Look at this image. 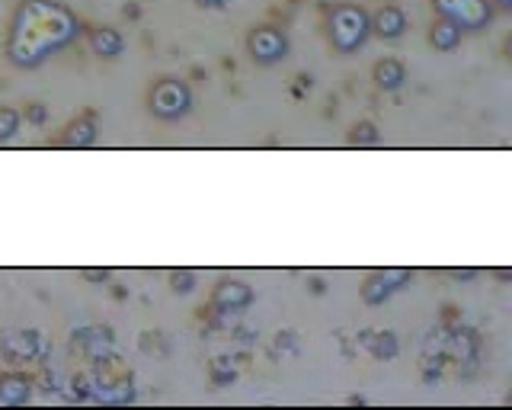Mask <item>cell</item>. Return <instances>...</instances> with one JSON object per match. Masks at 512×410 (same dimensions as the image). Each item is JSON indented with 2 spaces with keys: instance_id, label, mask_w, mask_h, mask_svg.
<instances>
[{
  "instance_id": "cb8c5ba5",
  "label": "cell",
  "mask_w": 512,
  "mask_h": 410,
  "mask_svg": "<svg viewBox=\"0 0 512 410\" xmlns=\"http://www.w3.org/2000/svg\"><path fill=\"white\" fill-rule=\"evenodd\" d=\"M455 276H458V279H471L474 273H471V270H455Z\"/></svg>"
},
{
  "instance_id": "5bb4252c",
  "label": "cell",
  "mask_w": 512,
  "mask_h": 410,
  "mask_svg": "<svg viewBox=\"0 0 512 410\" xmlns=\"http://www.w3.org/2000/svg\"><path fill=\"white\" fill-rule=\"evenodd\" d=\"M372 81H375L378 90H397V87H404V81H407L404 61H397V58H381L378 65L372 68Z\"/></svg>"
},
{
  "instance_id": "30bf717a",
  "label": "cell",
  "mask_w": 512,
  "mask_h": 410,
  "mask_svg": "<svg viewBox=\"0 0 512 410\" xmlns=\"http://www.w3.org/2000/svg\"><path fill=\"white\" fill-rule=\"evenodd\" d=\"M32 388H36V382L26 372H4L0 375V404L20 407L32 398Z\"/></svg>"
},
{
  "instance_id": "9a60e30c",
  "label": "cell",
  "mask_w": 512,
  "mask_h": 410,
  "mask_svg": "<svg viewBox=\"0 0 512 410\" xmlns=\"http://www.w3.org/2000/svg\"><path fill=\"white\" fill-rule=\"evenodd\" d=\"M378 141H381V135H378V125H375V122L362 119V122L352 125L349 145H356V148H372V145H378Z\"/></svg>"
},
{
  "instance_id": "d6986e66",
  "label": "cell",
  "mask_w": 512,
  "mask_h": 410,
  "mask_svg": "<svg viewBox=\"0 0 512 410\" xmlns=\"http://www.w3.org/2000/svg\"><path fill=\"white\" fill-rule=\"evenodd\" d=\"M20 116H23L26 122H32V125H45V119H48V109H45L42 103H29Z\"/></svg>"
},
{
  "instance_id": "ffe728a7",
  "label": "cell",
  "mask_w": 512,
  "mask_h": 410,
  "mask_svg": "<svg viewBox=\"0 0 512 410\" xmlns=\"http://www.w3.org/2000/svg\"><path fill=\"white\" fill-rule=\"evenodd\" d=\"M212 382H215V385H231V382H234V369L228 372V369L221 366V359H215V362H212Z\"/></svg>"
},
{
  "instance_id": "4fadbf2b",
  "label": "cell",
  "mask_w": 512,
  "mask_h": 410,
  "mask_svg": "<svg viewBox=\"0 0 512 410\" xmlns=\"http://www.w3.org/2000/svg\"><path fill=\"white\" fill-rule=\"evenodd\" d=\"M87 39H90L93 55L109 58V61H112V58H119L122 49H125L122 33H119V29H112V26H93L90 33H87Z\"/></svg>"
},
{
  "instance_id": "7402d4cb",
  "label": "cell",
  "mask_w": 512,
  "mask_h": 410,
  "mask_svg": "<svg viewBox=\"0 0 512 410\" xmlns=\"http://www.w3.org/2000/svg\"><path fill=\"white\" fill-rule=\"evenodd\" d=\"M84 276H87L90 282H106V279H109V273H106V270H87Z\"/></svg>"
},
{
  "instance_id": "5b68a950",
  "label": "cell",
  "mask_w": 512,
  "mask_h": 410,
  "mask_svg": "<svg viewBox=\"0 0 512 410\" xmlns=\"http://www.w3.org/2000/svg\"><path fill=\"white\" fill-rule=\"evenodd\" d=\"M247 55L263 68L279 65L288 58V36L276 26H256L247 36Z\"/></svg>"
},
{
  "instance_id": "7c38bea8",
  "label": "cell",
  "mask_w": 512,
  "mask_h": 410,
  "mask_svg": "<svg viewBox=\"0 0 512 410\" xmlns=\"http://www.w3.org/2000/svg\"><path fill=\"white\" fill-rule=\"evenodd\" d=\"M461 36H464V29L455 20L439 17V13H436V20H432V26H429V45H432V49H436V52H455Z\"/></svg>"
},
{
  "instance_id": "9c48e42d",
  "label": "cell",
  "mask_w": 512,
  "mask_h": 410,
  "mask_svg": "<svg viewBox=\"0 0 512 410\" xmlns=\"http://www.w3.org/2000/svg\"><path fill=\"white\" fill-rule=\"evenodd\" d=\"M368 23H372V33L378 39H388V42H394V39H400L407 33V13L400 7H394V4L378 7L372 17H368Z\"/></svg>"
},
{
  "instance_id": "44dd1931",
  "label": "cell",
  "mask_w": 512,
  "mask_h": 410,
  "mask_svg": "<svg viewBox=\"0 0 512 410\" xmlns=\"http://www.w3.org/2000/svg\"><path fill=\"white\" fill-rule=\"evenodd\" d=\"M196 7H202V10H218V7H224L228 0H192Z\"/></svg>"
},
{
  "instance_id": "2e32d148",
  "label": "cell",
  "mask_w": 512,
  "mask_h": 410,
  "mask_svg": "<svg viewBox=\"0 0 512 410\" xmlns=\"http://www.w3.org/2000/svg\"><path fill=\"white\" fill-rule=\"evenodd\" d=\"M365 343H368V350H372L375 359H394L397 356V340H394L391 330H384V334H375V337L365 334Z\"/></svg>"
},
{
  "instance_id": "ba28073f",
  "label": "cell",
  "mask_w": 512,
  "mask_h": 410,
  "mask_svg": "<svg viewBox=\"0 0 512 410\" xmlns=\"http://www.w3.org/2000/svg\"><path fill=\"white\" fill-rule=\"evenodd\" d=\"M253 302V289L240 279H221L212 289V305L218 311H244Z\"/></svg>"
},
{
  "instance_id": "52a82bcc",
  "label": "cell",
  "mask_w": 512,
  "mask_h": 410,
  "mask_svg": "<svg viewBox=\"0 0 512 410\" xmlns=\"http://www.w3.org/2000/svg\"><path fill=\"white\" fill-rule=\"evenodd\" d=\"M410 270H384V273H375L362 282V302L365 305H381L388 302L391 292H397L404 282H410Z\"/></svg>"
},
{
  "instance_id": "e0dca14e",
  "label": "cell",
  "mask_w": 512,
  "mask_h": 410,
  "mask_svg": "<svg viewBox=\"0 0 512 410\" xmlns=\"http://www.w3.org/2000/svg\"><path fill=\"white\" fill-rule=\"evenodd\" d=\"M20 122H23L20 109H13V106H0V145H4V141H10L16 132H20Z\"/></svg>"
},
{
  "instance_id": "7a4b0ae2",
  "label": "cell",
  "mask_w": 512,
  "mask_h": 410,
  "mask_svg": "<svg viewBox=\"0 0 512 410\" xmlns=\"http://www.w3.org/2000/svg\"><path fill=\"white\" fill-rule=\"evenodd\" d=\"M327 36L333 52L352 55L359 52L362 45L372 36V23H368V13L362 4H333L330 17H327Z\"/></svg>"
},
{
  "instance_id": "277c9868",
  "label": "cell",
  "mask_w": 512,
  "mask_h": 410,
  "mask_svg": "<svg viewBox=\"0 0 512 410\" xmlns=\"http://www.w3.org/2000/svg\"><path fill=\"white\" fill-rule=\"evenodd\" d=\"M439 17L455 20L464 33H474V29H484L493 20V7L490 0H432Z\"/></svg>"
},
{
  "instance_id": "ac0fdd59",
  "label": "cell",
  "mask_w": 512,
  "mask_h": 410,
  "mask_svg": "<svg viewBox=\"0 0 512 410\" xmlns=\"http://www.w3.org/2000/svg\"><path fill=\"white\" fill-rule=\"evenodd\" d=\"M170 289H173L176 295L192 292V273H189V270H176V273L170 276Z\"/></svg>"
},
{
  "instance_id": "3957f363",
  "label": "cell",
  "mask_w": 512,
  "mask_h": 410,
  "mask_svg": "<svg viewBox=\"0 0 512 410\" xmlns=\"http://www.w3.org/2000/svg\"><path fill=\"white\" fill-rule=\"evenodd\" d=\"M148 109L151 116L164 119V122H176L189 116L192 109V90L180 77H160L154 81V87L148 90Z\"/></svg>"
},
{
  "instance_id": "8992f818",
  "label": "cell",
  "mask_w": 512,
  "mask_h": 410,
  "mask_svg": "<svg viewBox=\"0 0 512 410\" xmlns=\"http://www.w3.org/2000/svg\"><path fill=\"white\" fill-rule=\"evenodd\" d=\"M0 356L7 362H32L42 356L39 330H0Z\"/></svg>"
},
{
  "instance_id": "6da1fadb",
  "label": "cell",
  "mask_w": 512,
  "mask_h": 410,
  "mask_svg": "<svg viewBox=\"0 0 512 410\" xmlns=\"http://www.w3.org/2000/svg\"><path fill=\"white\" fill-rule=\"evenodd\" d=\"M80 36V20L58 0H20L7 33V61L16 68H39Z\"/></svg>"
},
{
  "instance_id": "8fae6325",
  "label": "cell",
  "mask_w": 512,
  "mask_h": 410,
  "mask_svg": "<svg viewBox=\"0 0 512 410\" xmlns=\"http://www.w3.org/2000/svg\"><path fill=\"white\" fill-rule=\"evenodd\" d=\"M96 141V113H84L74 122H68V129L61 132L58 145L64 148H90Z\"/></svg>"
},
{
  "instance_id": "603a6c76",
  "label": "cell",
  "mask_w": 512,
  "mask_h": 410,
  "mask_svg": "<svg viewBox=\"0 0 512 410\" xmlns=\"http://www.w3.org/2000/svg\"><path fill=\"white\" fill-rule=\"evenodd\" d=\"M490 7H496V10L509 13V10H512V0H490Z\"/></svg>"
}]
</instances>
